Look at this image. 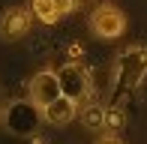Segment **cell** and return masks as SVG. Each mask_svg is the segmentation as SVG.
Wrapping results in <instances>:
<instances>
[{"label":"cell","instance_id":"cell-8","mask_svg":"<svg viewBox=\"0 0 147 144\" xmlns=\"http://www.w3.org/2000/svg\"><path fill=\"white\" fill-rule=\"evenodd\" d=\"M78 120H81L87 129H105V105L87 99L81 105V111H78Z\"/></svg>","mask_w":147,"mask_h":144},{"label":"cell","instance_id":"cell-7","mask_svg":"<svg viewBox=\"0 0 147 144\" xmlns=\"http://www.w3.org/2000/svg\"><path fill=\"white\" fill-rule=\"evenodd\" d=\"M42 117H45L48 123H54V126H66V123H72V120L78 117V102L60 96L57 102H51L48 108H42Z\"/></svg>","mask_w":147,"mask_h":144},{"label":"cell","instance_id":"cell-6","mask_svg":"<svg viewBox=\"0 0 147 144\" xmlns=\"http://www.w3.org/2000/svg\"><path fill=\"white\" fill-rule=\"evenodd\" d=\"M33 24V12L24 6H9L0 15V36L3 39H21Z\"/></svg>","mask_w":147,"mask_h":144},{"label":"cell","instance_id":"cell-1","mask_svg":"<svg viewBox=\"0 0 147 144\" xmlns=\"http://www.w3.org/2000/svg\"><path fill=\"white\" fill-rule=\"evenodd\" d=\"M114 75H117V90H135L144 84L147 78V48L144 45H129L117 54L114 63Z\"/></svg>","mask_w":147,"mask_h":144},{"label":"cell","instance_id":"cell-10","mask_svg":"<svg viewBox=\"0 0 147 144\" xmlns=\"http://www.w3.org/2000/svg\"><path fill=\"white\" fill-rule=\"evenodd\" d=\"M126 123V111L120 108V102H114L111 108H105V129H111V132H117L120 126Z\"/></svg>","mask_w":147,"mask_h":144},{"label":"cell","instance_id":"cell-3","mask_svg":"<svg viewBox=\"0 0 147 144\" xmlns=\"http://www.w3.org/2000/svg\"><path fill=\"white\" fill-rule=\"evenodd\" d=\"M57 81H60V93L72 102H87L90 96V75L81 63H66L63 69L57 72Z\"/></svg>","mask_w":147,"mask_h":144},{"label":"cell","instance_id":"cell-12","mask_svg":"<svg viewBox=\"0 0 147 144\" xmlns=\"http://www.w3.org/2000/svg\"><path fill=\"white\" fill-rule=\"evenodd\" d=\"M96 144H123V141H120V135H117V132H105Z\"/></svg>","mask_w":147,"mask_h":144},{"label":"cell","instance_id":"cell-5","mask_svg":"<svg viewBox=\"0 0 147 144\" xmlns=\"http://www.w3.org/2000/svg\"><path fill=\"white\" fill-rule=\"evenodd\" d=\"M39 111L42 108H36L33 102H12L9 108H6V126L12 129V132H18V135H30L33 129L39 126Z\"/></svg>","mask_w":147,"mask_h":144},{"label":"cell","instance_id":"cell-11","mask_svg":"<svg viewBox=\"0 0 147 144\" xmlns=\"http://www.w3.org/2000/svg\"><path fill=\"white\" fill-rule=\"evenodd\" d=\"M54 3H57L60 18H63V15H69V12H75L78 6H81V0H54Z\"/></svg>","mask_w":147,"mask_h":144},{"label":"cell","instance_id":"cell-2","mask_svg":"<svg viewBox=\"0 0 147 144\" xmlns=\"http://www.w3.org/2000/svg\"><path fill=\"white\" fill-rule=\"evenodd\" d=\"M90 30L99 39H117L126 33V15L114 3H99L90 12Z\"/></svg>","mask_w":147,"mask_h":144},{"label":"cell","instance_id":"cell-9","mask_svg":"<svg viewBox=\"0 0 147 144\" xmlns=\"http://www.w3.org/2000/svg\"><path fill=\"white\" fill-rule=\"evenodd\" d=\"M30 12H33L42 24H57V18H60L54 0H30Z\"/></svg>","mask_w":147,"mask_h":144},{"label":"cell","instance_id":"cell-4","mask_svg":"<svg viewBox=\"0 0 147 144\" xmlns=\"http://www.w3.org/2000/svg\"><path fill=\"white\" fill-rule=\"evenodd\" d=\"M60 81H57V72H51V69H42V72H36L33 75V81H30V102L36 108H48L51 102H57L60 99Z\"/></svg>","mask_w":147,"mask_h":144}]
</instances>
